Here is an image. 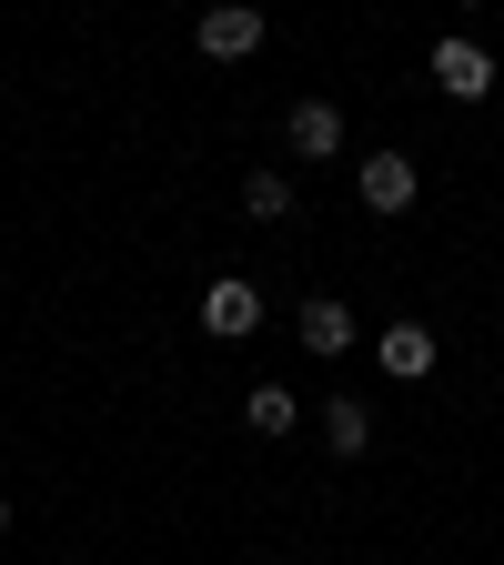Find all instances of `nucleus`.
I'll return each mask as SVG.
<instances>
[{
  "label": "nucleus",
  "instance_id": "0eeeda50",
  "mask_svg": "<svg viewBox=\"0 0 504 565\" xmlns=\"http://www.w3.org/2000/svg\"><path fill=\"white\" fill-rule=\"evenodd\" d=\"M282 141H293L303 162H333V152H343V111H333V102H293V121H282Z\"/></svg>",
  "mask_w": 504,
  "mask_h": 565
},
{
  "label": "nucleus",
  "instance_id": "20e7f679",
  "mask_svg": "<svg viewBox=\"0 0 504 565\" xmlns=\"http://www.w3.org/2000/svg\"><path fill=\"white\" fill-rule=\"evenodd\" d=\"M253 323H262V294H253L243 273H223V282H212V294H202V333H223V343H243Z\"/></svg>",
  "mask_w": 504,
  "mask_h": 565
},
{
  "label": "nucleus",
  "instance_id": "f257e3e1",
  "mask_svg": "<svg viewBox=\"0 0 504 565\" xmlns=\"http://www.w3.org/2000/svg\"><path fill=\"white\" fill-rule=\"evenodd\" d=\"M262 51V11L253 0H212L202 11V61H253Z\"/></svg>",
  "mask_w": 504,
  "mask_h": 565
},
{
  "label": "nucleus",
  "instance_id": "423d86ee",
  "mask_svg": "<svg viewBox=\"0 0 504 565\" xmlns=\"http://www.w3.org/2000/svg\"><path fill=\"white\" fill-rule=\"evenodd\" d=\"M293 343H303V353H323V364H343V353H353V313H343L333 294H313V303L293 313Z\"/></svg>",
  "mask_w": 504,
  "mask_h": 565
},
{
  "label": "nucleus",
  "instance_id": "9d476101",
  "mask_svg": "<svg viewBox=\"0 0 504 565\" xmlns=\"http://www.w3.org/2000/svg\"><path fill=\"white\" fill-rule=\"evenodd\" d=\"M243 212H253V223H293V182H282V172H253L243 182Z\"/></svg>",
  "mask_w": 504,
  "mask_h": 565
},
{
  "label": "nucleus",
  "instance_id": "39448f33",
  "mask_svg": "<svg viewBox=\"0 0 504 565\" xmlns=\"http://www.w3.org/2000/svg\"><path fill=\"white\" fill-rule=\"evenodd\" d=\"M435 92H444V102H484V92H494V61H484L474 41H435Z\"/></svg>",
  "mask_w": 504,
  "mask_h": 565
},
{
  "label": "nucleus",
  "instance_id": "1a4fd4ad",
  "mask_svg": "<svg viewBox=\"0 0 504 565\" xmlns=\"http://www.w3.org/2000/svg\"><path fill=\"white\" fill-rule=\"evenodd\" d=\"M323 445H333V455L353 465V455H364V445H374V414H364V404H353V394H323Z\"/></svg>",
  "mask_w": 504,
  "mask_h": 565
},
{
  "label": "nucleus",
  "instance_id": "6e6552de",
  "mask_svg": "<svg viewBox=\"0 0 504 565\" xmlns=\"http://www.w3.org/2000/svg\"><path fill=\"white\" fill-rule=\"evenodd\" d=\"M243 424H253L262 445L293 435V424H303V394H293V384H253V394H243Z\"/></svg>",
  "mask_w": 504,
  "mask_h": 565
},
{
  "label": "nucleus",
  "instance_id": "7ed1b4c3",
  "mask_svg": "<svg viewBox=\"0 0 504 565\" xmlns=\"http://www.w3.org/2000/svg\"><path fill=\"white\" fill-rule=\"evenodd\" d=\"M364 212H414V192H423V172H414V152H374L364 172Z\"/></svg>",
  "mask_w": 504,
  "mask_h": 565
},
{
  "label": "nucleus",
  "instance_id": "f8f14e48",
  "mask_svg": "<svg viewBox=\"0 0 504 565\" xmlns=\"http://www.w3.org/2000/svg\"><path fill=\"white\" fill-rule=\"evenodd\" d=\"M454 11H484V0H454Z\"/></svg>",
  "mask_w": 504,
  "mask_h": 565
},
{
  "label": "nucleus",
  "instance_id": "f03ea898",
  "mask_svg": "<svg viewBox=\"0 0 504 565\" xmlns=\"http://www.w3.org/2000/svg\"><path fill=\"white\" fill-rule=\"evenodd\" d=\"M435 353H444L435 323H384V333H374V364H384L394 384H423V374H435Z\"/></svg>",
  "mask_w": 504,
  "mask_h": 565
},
{
  "label": "nucleus",
  "instance_id": "9b49d317",
  "mask_svg": "<svg viewBox=\"0 0 504 565\" xmlns=\"http://www.w3.org/2000/svg\"><path fill=\"white\" fill-rule=\"evenodd\" d=\"M0 525H11V494H0Z\"/></svg>",
  "mask_w": 504,
  "mask_h": 565
}]
</instances>
